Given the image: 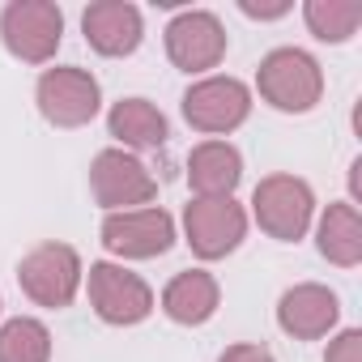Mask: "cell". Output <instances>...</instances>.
Returning a JSON list of instances; mask_svg holds the SVG:
<instances>
[{"mask_svg": "<svg viewBox=\"0 0 362 362\" xmlns=\"http://www.w3.org/2000/svg\"><path fill=\"white\" fill-rule=\"evenodd\" d=\"M303 22H307L311 39L341 47L362 26V0H307V5H303Z\"/></svg>", "mask_w": 362, "mask_h": 362, "instance_id": "18", "label": "cell"}, {"mask_svg": "<svg viewBox=\"0 0 362 362\" xmlns=\"http://www.w3.org/2000/svg\"><path fill=\"white\" fill-rule=\"evenodd\" d=\"M341 324V298L337 290L320 281H298L277 298V328L290 341H320L332 337Z\"/></svg>", "mask_w": 362, "mask_h": 362, "instance_id": "12", "label": "cell"}, {"mask_svg": "<svg viewBox=\"0 0 362 362\" xmlns=\"http://www.w3.org/2000/svg\"><path fill=\"white\" fill-rule=\"evenodd\" d=\"M0 43L22 64H52L64 43V9L56 0H9L0 9Z\"/></svg>", "mask_w": 362, "mask_h": 362, "instance_id": "5", "label": "cell"}, {"mask_svg": "<svg viewBox=\"0 0 362 362\" xmlns=\"http://www.w3.org/2000/svg\"><path fill=\"white\" fill-rule=\"evenodd\" d=\"M218 362H277L264 341H235L218 354Z\"/></svg>", "mask_w": 362, "mask_h": 362, "instance_id": "21", "label": "cell"}, {"mask_svg": "<svg viewBox=\"0 0 362 362\" xmlns=\"http://www.w3.org/2000/svg\"><path fill=\"white\" fill-rule=\"evenodd\" d=\"M81 35L103 60H124L145 39V18L132 0H94L81 13Z\"/></svg>", "mask_w": 362, "mask_h": 362, "instance_id": "13", "label": "cell"}, {"mask_svg": "<svg viewBox=\"0 0 362 362\" xmlns=\"http://www.w3.org/2000/svg\"><path fill=\"white\" fill-rule=\"evenodd\" d=\"M90 197L103 214L145 209L158 201V179L136 153L111 145V149H98L90 162Z\"/></svg>", "mask_w": 362, "mask_h": 362, "instance_id": "9", "label": "cell"}, {"mask_svg": "<svg viewBox=\"0 0 362 362\" xmlns=\"http://www.w3.org/2000/svg\"><path fill=\"white\" fill-rule=\"evenodd\" d=\"M86 294H90V307L103 324L111 328H136L153 315L158 298L149 290V281L141 273H132L128 264L119 260H94L86 269Z\"/></svg>", "mask_w": 362, "mask_h": 362, "instance_id": "6", "label": "cell"}, {"mask_svg": "<svg viewBox=\"0 0 362 362\" xmlns=\"http://www.w3.org/2000/svg\"><path fill=\"white\" fill-rule=\"evenodd\" d=\"M162 43H166V60L188 73V77H209L222 60H226V47H230V35L222 26V18L214 9H179L166 30H162Z\"/></svg>", "mask_w": 362, "mask_h": 362, "instance_id": "8", "label": "cell"}, {"mask_svg": "<svg viewBox=\"0 0 362 362\" xmlns=\"http://www.w3.org/2000/svg\"><path fill=\"white\" fill-rule=\"evenodd\" d=\"M252 218L269 239L298 243L315 226V192H311L307 179H298L290 170L264 175L252 192Z\"/></svg>", "mask_w": 362, "mask_h": 362, "instance_id": "4", "label": "cell"}, {"mask_svg": "<svg viewBox=\"0 0 362 362\" xmlns=\"http://www.w3.org/2000/svg\"><path fill=\"white\" fill-rule=\"evenodd\" d=\"M107 132L115 136V149H162L170 141V124L158 103L149 98H119L107 111Z\"/></svg>", "mask_w": 362, "mask_h": 362, "instance_id": "16", "label": "cell"}, {"mask_svg": "<svg viewBox=\"0 0 362 362\" xmlns=\"http://www.w3.org/2000/svg\"><path fill=\"white\" fill-rule=\"evenodd\" d=\"M247 222L252 218L235 197H192L184 205V243L192 247L197 260H226L247 239Z\"/></svg>", "mask_w": 362, "mask_h": 362, "instance_id": "11", "label": "cell"}, {"mask_svg": "<svg viewBox=\"0 0 362 362\" xmlns=\"http://www.w3.org/2000/svg\"><path fill=\"white\" fill-rule=\"evenodd\" d=\"M162 315L179 328H201L222 307V286L209 269H184L162 286Z\"/></svg>", "mask_w": 362, "mask_h": 362, "instance_id": "14", "label": "cell"}, {"mask_svg": "<svg viewBox=\"0 0 362 362\" xmlns=\"http://www.w3.org/2000/svg\"><path fill=\"white\" fill-rule=\"evenodd\" d=\"M315 247L328 264L358 269L362 264V214H358V205L328 201L324 214L315 218Z\"/></svg>", "mask_w": 362, "mask_h": 362, "instance_id": "17", "label": "cell"}, {"mask_svg": "<svg viewBox=\"0 0 362 362\" xmlns=\"http://www.w3.org/2000/svg\"><path fill=\"white\" fill-rule=\"evenodd\" d=\"M324 362H362V328H341L328 341Z\"/></svg>", "mask_w": 362, "mask_h": 362, "instance_id": "20", "label": "cell"}, {"mask_svg": "<svg viewBox=\"0 0 362 362\" xmlns=\"http://www.w3.org/2000/svg\"><path fill=\"white\" fill-rule=\"evenodd\" d=\"M81 281H86V264H81V252L73 243L47 239V243H35L18 260V286L43 311L73 307V298L81 294Z\"/></svg>", "mask_w": 362, "mask_h": 362, "instance_id": "2", "label": "cell"}, {"mask_svg": "<svg viewBox=\"0 0 362 362\" xmlns=\"http://www.w3.org/2000/svg\"><path fill=\"white\" fill-rule=\"evenodd\" d=\"M256 94L281 115H307L324 98V69L303 47H273L256 69Z\"/></svg>", "mask_w": 362, "mask_h": 362, "instance_id": "1", "label": "cell"}, {"mask_svg": "<svg viewBox=\"0 0 362 362\" xmlns=\"http://www.w3.org/2000/svg\"><path fill=\"white\" fill-rule=\"evenodd\" d=\"M243 179V153L230 141H197L188 153V188L192 197L218 201V197H235Z\"/></svg>", "mask_w": 362, "mask_h": 362, "instance_id": "15", "label": "cell"}, {"mask_svg": "<svg viewBox=\"0 0 362 362\" xmlns=\"http://www.w3.org/2000/svg\"><path fill=\"white\" fill-rule=\"evenodd\" d=\"M0 311H5V298H0Z\"/></svg>", "mask_w": 362, "mask_h": 362, "instance_id": "23", "label": "cell"}, {"mask_svg": "<svg viewBox=\"0 0 362 362\" xmlns=\"http://www.w3.org/2000/svg\"><path fill=\"white\" fill-rule=\"evenodd\" d=\"M256 98H252V86L230 77V73H209V77H197L188 90H184V111L188 128L201 132L205 141H226L235 128L247 124Z\"/></svg>", "mask_w": 362, "mask_h": 362, "instance_id": "3", "label": "cell"}, {"mask_svg": "<svg viewBox=\"0 0 362 362\" xmlns=\"http://www.w3.org/2000/svg\"><path fill=\"white\" fill-rule=\"evenodd\" d=\"M35 107L52 128H86L103 111V86L81 64H56L39 73Z\"/></svg>", "mask_w": 362, "mask_h": 362, "instance_id": "7", "label": "cell"}, {"mask_svg": "<svg viewBox=\"0 0 362 362\" xmlns=\"http://www.w3.org/2000/svg\"><path fill=\"white\" fill-rule=\"evenodd\" d=\"M52 328L39 315H13L0 324V362H52Z\"/></svg>", "mask_w": 362, "mask_h": 362, "instance_id": "19", "label": "cell"}, {"mask_svg": "<svg viewBox=\"0 0 362 362\" xmlns=\"http://www.w3.org/2000/svg\"><path fill=\"white\" fill-rule=\"evenodd\" d=\"M290 9H294L290 0H269V5H264V0H239V13L252 18V22H277V18H286Z\"/></svg>", "mask_w": 362, "mask_h": 362, "instance_id": "22", "label": "cell"}, {"mask_svg": "<svg viewBox=\"0 0 362 362\" xmlns=\"http://www.w3.org/2000/svg\"><path fill=\"white\" fill-rule=\"evenodd\" d=\"M103 247L124 264V260H158L175 247L179 226L162 205H145V209H124V214H103L98 226Z\"/></svg>", "mask_w": 362, "mask_h": 362, "instance_id": "10", "label": "cell"}]
</instances>
